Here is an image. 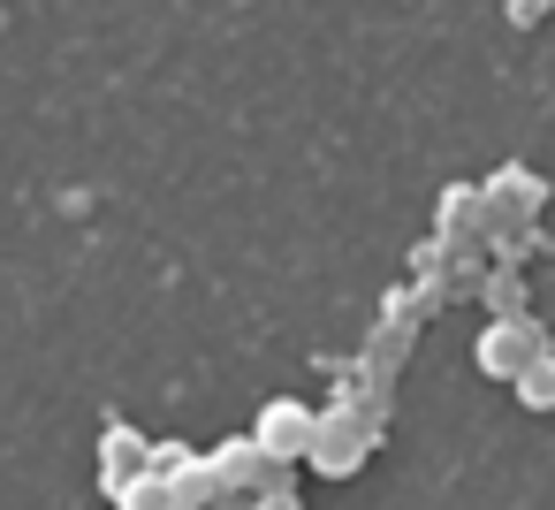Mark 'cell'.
<instances>
[{"instance_id": "cell-5", "label": "cell", "mask_w": 555, "mask_h": 510, "mask_svg": "<svg viewBox=\"0 0 555 510\" xmlns=\"http://www.w3.org/2000/svg\"><path fill=\"white\" fill-rule=\"evenodd\" d=\"M517 404H525V411H555V358H532V366L517 373Z\"/></svg>"}, {"instance_id": "cell-1", "label": "cell", "mask_w": 555, "mask_h": 510, "mask_svg": "<svg viewBox=\"0 0 555 510\" xmlns=\"http://www.w3.org/2000/svg\"><path fill=\"white\" fill-rule=\"evenodd\" d=\"M532 358H547V335H540L525 313H502V328H487V335H479V366H487L494 381H517Z\"/></svg>"}, {"instance_id": "cell-3", "label": "cell", "mask_w": 555, "mask_h": 510, "mask_svg": "<svg viewBox=\"0 0 555 510\" xmlns=\"http://www.w3.org/2000/svg\"><path fill=\"white\" fill-rule=\"evenodd\" d=\"M312 426H320V419H312L305 404H267V411H259V442H267L274 457H297V449H312Z\"/></svg>"}, {"instance_id": "cell-4", "label": "cell", "mask_w": 555, "mask_h": 510, "mask_svg": "<svg viewBox=\"0 0 555 510\" xmlns=\"http://www.w3.org/2000/svg\"><path fill=\"white\" fill-rule=\"evenodd\" d=\"M487 206H502V214H509V206H517V214H532V206H540V176H525V168H502Z\"/></svg>"}, {"instance_id": "cell-7", "label": "cell", "mask_w": 555, "mask_h": 510, "mask_svg": "<svg viewBox=\"0 0 555 510\" xmlns=\"http://www.w3.org/2000/svg\"><path fill=\"white\" fill-rule=\"evenodd\" d=\"M547 9H555V0H509V24H540Z\"/></svg>"}, {"instance_id": "cell-6", "label": "cell", "mask_w": 555, "mask_h": 510, "mask_svg": "<svg viewBox=\"0 0 555 510\" xmlns=\"http://www.w3.org/2000/svg\"><path fill=\"white\" fill-rule=\"evenodd\" d=\"M487 305H494V313H525V282H517V275H494V282H487Z\"/></svg>"}, {"instance_id": "cell-2", "label": "cell", "mask_w": 555, "mask_h": 510, "mask_svg": "<svg viewBox=\"0 0 555 510\" xmlns=\"http://www.w3.org/2000/svg\"><path fill=\"white\" fill-rule=\"evenodd\" d=\"M365 449H373V426H365V419H343V411H335V419L312 426V464H320V472H350Z\"/></svg>"}]
</instances>
